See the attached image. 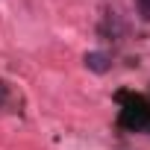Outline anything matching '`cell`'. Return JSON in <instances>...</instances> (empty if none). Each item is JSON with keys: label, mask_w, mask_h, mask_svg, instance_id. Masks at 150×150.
Listing matches in <instances>:
<instances>
[{"label": "cell", "mask_w": 150, "mask_h": 150, "mask_svg": "<svg viewBox=\"0 0 150 150\" xmlns=\"http://www.w3.org/2000/svg\"><path fill=\"white\" fill-rule=\"evenodd\" d=\"M86 68L94 71V74H106L112 68V59L106 53H100V50H91V53H86Z\"/></svg>", "instance_id": "6da1fadb"}, {"label": "cell", "mask_w": 150, "mask_h": 150, "mask_svg": "<svg viewBox=\"0 0 150 150\" xmlns=\"http://www.w3.org/2000/svg\"><path fill=\"white\" fill-rule=\"evenodd\" d=\"M135 9L144 21H150V0H135Z\"/></svg>", "instance_id": "7a4b0ae2"}]
</instances>
